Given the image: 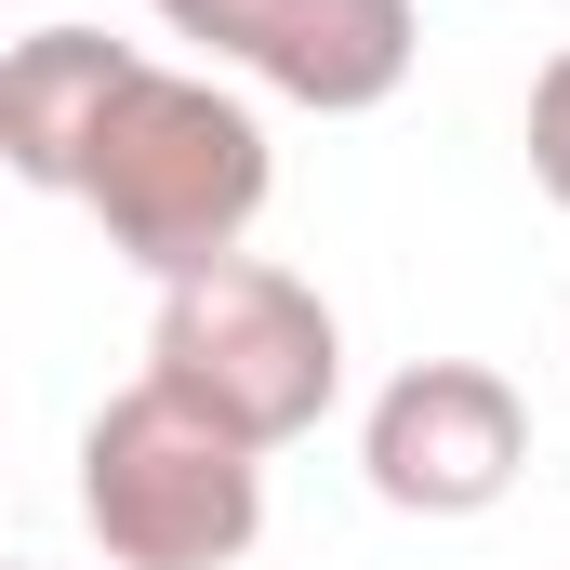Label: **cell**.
Instances as JSON below:
<instances>
[{
  "instance_id": "cell-6",
  "label": "cell",
  "mask_w": 570,
  "mask_h": 570,
  "mask_svg": "<svg viewBox=\"0 0 570 570\" xmlns=\"http://www.w3.org/2000/svg\"><path fill=\"white\" fill-rule=\"evenodd\" d=\"M134 67L146 53L107 40V27H27L13 67H0V146H13V173L53 186V199H80V159H94V134H107V107H120Z\"/></svg>"
},
{
  "instance_id": "cell-4",
  "label": "cell",
  "mask_w": 570,
  "mask_h": 570,
  "mask_svg": "<svg viewBox=\"0 0 570 570\" xmlns=\"http://www.w3.org/2000/svg\"><path fill=\"white\" fill-rule=\"evenodd\" d=\"M358 464L399 518H491L531 464V399L491 372V358H412L372 425H358Z\"/></svg>"
},
{
  "instance_id": "cell-3",
  "label": "cell",
  "mask_w": 570,
  "mask_h": 570,
  "mask_svg": "<svg viewBox=\"0 0 570 570\" xmlns=\"http://www.w3.org/2000/svg\"><path fill=\"white\" fill-rule=\"evenodd\" d=\"M146 372H159L173 399H199L213 425H239L253 451H292V438L345 399V318L292 279V266L226 253V266H199V279H159Z\"/></svg>"
},
{
  "instance_id": "cell-8",
  "label": "cell",
  "mask_w": 570,
  "mask_h": 570,
  "mask_svg": "<svg viewBox=\"0 0 570 570\" xmlns=\"http://www.w3.org/2000/svg\"><path fill=\"white\" fill-rule=\"evenodd\" d=\"M146 13H159V27H186V13H213V0H146Z\"/></svg>"
},
{
  "instance_id": "cell-2",
  "label": "cell",
  "mask_w": 570,
  "mask_h": 570,
  "mask_svg": "<svg viewBox=\"0 0 570 570\" xmlns=\"http://www.w3.org/2000/svg\"><path fill=\"white\" fill-rule=\"evenodd\" d=\"M80 518L120 570H239L266 531V451L173 399L159 372H134L80 425Z\"/></svg>"
},
{
  "instance_id": "cell-7",
  "label": "cell",
  "mask_w": 570,
  "mask_h": 570,
  "mask_svg": "<svg viewBox=\"0 0 570 570\" xmlns=\"http://www.w3.org/2000/svg\"><path fill=\"white\" fill-rule=\"evenodd\" d=\"M531 186L570 213V40L544 53V80H531Z\"/></svg>"
},
{
  "instance_id": "cell-5",
  "label": "cell",
  "mask_w": 570,
  "mask_h": 570,
  "mask_svg": "<svg viewBox=\"0 0 570 570\" xmlns=\"http://www.w3.org/2000/svg\"><path fill=\"white\" fill-rule=\"evenodd\" d=\"M173 40H213V53L253 67L266 94L318 107V120H358V107H385V94L412 80L425 13H412V0H213V13H186Z\"/></svg>"
},
{
  "instance_id": "cell-1",
  "label": "cell",
  "mask_w": 570,
  "mask_h": 570,
  "mask_svg": "<svg viewBox=\"0 0 570 570\" xmlns=\"http://www.w3.org/2000/svg\"><path fill=\"white\" fill-rule=\"evenodd\" d=\"M279 159H266V120L199 80V67H134L107 134L80 159V213L107 226V253H134L146 279H199L253 239Z\"/></svg>"
}]
</instances>
